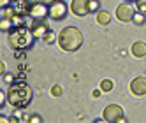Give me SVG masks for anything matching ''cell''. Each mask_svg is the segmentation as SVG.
Instances as JSON below:
<instances>
[{
	"mask_svg": "<svg viewBox=\"0 0 146 123\" xmlns=\"http://www.w3.org/2000/svg\"><path fill=\"white\" fill-rule=\"evenodd\" d=\"M34 99V91L25 81H14L13 85H9L7 90V102L16 109H25L30 106V102Z\"/></svg>",
	"mask_w": 146,
	"mask_h": 123,
	"instance_id": "1",
	"label": "cell"
},
{
	"mask_svg": "<svg viewBox=\"0 0 146 123\" xmlns=\"http://www.w3.org/2000/svg\"><path fill=\"white\" fill-rule=\"evenodd\" d=\"M34 34H32V30H30V26H14L11 32L7 34V44L11 49L14 51H27L34 46Z\"/></svg>",
	"mask_w": 146,
	"mask_h": 123,
	"instance_id": "2",
	"label": "cell"
},
{
	"mask_svg": "<svg viewBox=\"0 0 146 123\" xmlns=\"http://www.w3.org/2000/svg\"><path fill=\"white\" fill-rule=\"evenodd\" d=\"M56 40H58V46L64 51L74 53L83 46V34L78 26H65L64 30H60Z\"/></svg>",
	"mask_w": 146,
	"mask_h": 123,
	"instance_id": "3",
	"label": "cell"
},
{
	"mask_svg": "<svg viewBox=\"0 0 146 123\" xmlns=\"http://www.w3.org/2000/svg\"><path fill=\"white\" fill-rule=\"evenodd\" d=\"M102 120L104 121H109V123H123L125 121V116H123V109L118 106V104H109L104 107L102 111Z\"/></svg>",
	"mask_w": 146,
	"mask_h": 123,
	"instance_id": "4",
	"label": "cell"
},
{
	"mask_svg": "<svg viewBox=\"0 0 146 123\" xmlns=\"http://www.w3.org/2000/svg\"><path fill=\"white\" fill-rule=\"evenodd\" d=\"M48 5H49V18L53 19V21H62V19L67 16L69 7L64 0H51Z\"/></svg>",
	"mask_w": 146,
	"mask_h": 123,
	"instance_id": "5",
	"label": "cell"
},
{
	"mask_svg": "<svg viewBox=\"0 0 146 123\" xmlns=\"http://www.w3.org/2000/svg\"><path fill=\"white\" fill-rule=\"evenodd\" d=\"M28 16L32 19H46L49 16V5L44 2H34L28 7Z\"/></svg>",
	"mask_w": 146,
	"mask_h": 123,
	"instance_id": "6",
	"label": "cell"
},
{
	"mask_svg": "<svg viewBox=\"0 0 146 123\" xmlns=\"http://www.w3.org/2000/svg\"><path fill=\"white\" fill-rule=\"evenodd\" d=\"M114 14H116V19H120L121 23H130L132 18H134V14H135V11H134V5L132 4L123 2V4H120L116 7Z\"/></svg>",
	"mask_w": 146,
	"mask_h": 123,
	"instance_id": "7",
	"label": "cell"
},
{
	"mask_svg": "<svg viewBox=\"0 0 146 123\" xmlns=\"http://www.w3.org/2000/svg\"><path fill=\"white\" fill-rule=\"evenodd\" d=\"M30 30L35 39H42L46 35V32L49 30V23L48 19H32V25H30Z\"/></svg>",
	"mask_w": 146,
	"mask_h": 123,
	"instance_id": "8",
	"label": "cell"
},
{
	"mask_svg": "<svg viewBox=\"0 0 146 123\" xmlns=\"http://www.w3.org/2000/svg\"><path fill=\"white\" fill-rule=\"evenodd\" d=\"M130 91H132V95H135V97L146 95V77H144V76L134 77V79L130 81Z\"/></svg>",
	"mask_w": 146,
	"mask_h": 123,
	"instance_id": "9",
	"label": "cell"
},
{
	"mask_svg": "<svg viewBox=\"0 0 146 123\" xmlns=\"http://www.w3.org/2000/svg\"><path fill=\"white\" fill-rule=\"evenodd\" d=\"M69 9L72 11V14L78 18H85L88 14V0H70Z\"/></svg>",
	"mask_w": 146,
	"mask_h": 123,
	"instance_id": "10",
	"label": "cell"
},
{
	"mask_svg": "<svg viewBox=\"0 0 146 123\" xmlns=\"http://www.w3.org/2000/svg\"><path fill=\"white\" fill-rule=\"evenodd\" d=\"M130 53L135 56V58H144L146 55V42L144 40H135L130 48Z\"/></svg>",
	"mask_w": 146,
	"mask_h": 123,
	"instance_id": "11",
	"label": "cell"
},
{
	"mask_svg": "<svg viewBox=\"0 0 146 123\" xmlns=\"http://www.w3.org/2000/svg\"><path fill=\"white\" fill-rule=\"evenodd\" d=\"M111 21V14L106 13V11H99L97 13V23L99 25H109Z\"/></svg>",
	"mask_w": 146,
	"mask_h": 123,
	"instance_id": "12",
	"label": "cell"
},
{
	"mask_svg": "<svg viewBox=\"0 0 146 123\" xmlns=\"http://www.w3.org/2000/svg\"><path fill=\"white\" fill-rule=\"evenodd\" d=\"M13 28H14V25H13L11 18H2L0 19V30H2V32H11Z\"/></svg>",
	"mask_w": 146,
	"mask_h": 123,
	"instance_id": "13",
	"label": "cell"
},
{
	"mask_svg": "<svg viewBox=\"0 0 146 123\" xmlns=\"http://www.w3.org/2000/svg\"><path fill=\"white\" fill-rule=\"evenodd\" d=\"M55 39H58V35L53 32V30H48L46 35H44L42 39H40V40H42L44 44H53V42H55Z\"/></svg>",
	"mask_w": 146,
	"mask_h": 123,
	"instance_id": "14",
	"label": "cell"
},
{
	"mask_svg": "<svg viewBox=\"0 0 146 123\" xmlns=\"http://www.w3.org/2000/svg\"><path fill=\"white\" fill-rule=\"evenodd\" d=\"M144 21H146V16H144V13H135L134 14V18H132V23L134 25H137V26H141V25H144Z\"/></svg>",
	"mask_w": 146,
	"mask_h": 123,
	"instance_id": "15",
	"label": "cell"
},
{
	"mask_svg": "<svg viewBox=\"0 0 146 123\" xmlns=\"http://www.w3.org/2000/svg\"><path fill=\"white\" fill-rule=\"evenodd\" d=\"M99 9H100V2L99 0H88V13H99Z\"/></svg>",
	"mask_w": 146,
	"mask_h": 123,
	"instance_id": "16",
	"label": "cell"
},
{
	"mask_svg": "<svg viewBox=\"0 0 146 123\" xmlns=\"http://www.w3.org/2000/svg\"><path fill=\"white\" fill-rule=\"evenodd\" d=\"M100 90L102 91H111L113 90V81L111 79H104L102 83H100Z\"/></svg>",
	"mask_w": 146,
	"mask_h": 123,
	"instance_id": "17",
	"label": "cell"
},
{
	"mask_svg": "<svg viewBox=\"0 0 146 123\" xmlns=\"http://www.w3.org/2000/svg\"><path fill=\"white\" fill-rule=\"evenodd\" d=\"M0 14H2V18H13L14 16V9L13 7H2V13H0Z\"/></svg>",
	"mask_w": 146,
	"mask_h": 123,
	"instance_id": "18",
	"label": "cell"
},
{
	"mask_svg": "<svg viewBox=\"0 0 146 123\" xmlns=\"http://www.w3.org/2000/svg\"><path fill=\"white\" fill-rule=\"evenodd\" d=\"M62 93H64V88H62L60 85H55V86H51V95H53V97H60Z\"/></svg>",
	"mask_w": 146,
	"mask_h": 123,
	"instance_id": "19",
	"label": "cell"
},
{
	"mask_svg": "<svg viewBox=\"0 0 146 123\" xmlns=\"http://www.w3.org/2000/svg\"><path fill=\"white\" fill-rule=\"evenodd\" d=\"M135 9H137L139 13L146 14V0H137V2H135Z\"/></svg>",
	"mask_w": 146,
	"mask_h": 123,
	"instance_id": "20",
	"label": "cell"
},
{
	"mask_svg": "<svg viewBox=\"0 0 146 123\" xmlns=\"http://www.w3.org/2000/svg\"><path fill=\"white\" fill-rule=\"evenodd\" d=\"M11 19H13V25H14V26H21V25H23V18L19 16V14H14Z\"/></svg>",
	"mask_w": 146,
	"mask_h": 123,
	"instance_id": "21",
	"label": "cell"
},
{
	"mask_svg": "<svg viewBox=\"0 0 146 123\" xmlns=\"http://www.w3.org/2000/svg\"><path fill=\"white\" fill-rule=\"evenodd\" d=\"M4 81H5L7 85H13V83H14V79H13L11 74H4Z\"/></svg>",
	"mask_w": 146,
	"mask_h": 123,
	"instance_id": "22",
	"label": "cell"
},
{
	"mask_svg": "<svg viewBox=\"0 0 146 123\" xmlns=\"http://www.w3.org/2000/svg\"><path fill=\"white\" fill-rule=\"evenodd\" d=\"M7 100V95H4V91H0V106L4 107V102Z\"/></svg>",
	"mask_w": 146,
	"mask_h": 123,
	"instance_id": "23",
	"label": "cell"
},
{
	"mask_svg": "<svg viewBox=\"0 0 146 123\" xmlns=\"http://www.w3.org/2000/svg\"><path fill=\"white\" fill-rule=\"evenodd\" d=\"M11 5V0H0V7H7Z\"/></svg>",
	"mask_w": 146,
	"mask_h": 123,
	"instance_id": "24",
	"label": "cell"
},
{
	"mask_svg": "<svg viewBox=\"0 0 146 123\" xmlns=\"http://www.w3.org/2000/svg\"><path fill=\"white\" fill-rule=\"evenodd\" d=\"M30 121H34V123H40L42 120H40V116H32V118H28Z\"/></svg>",
	"mask_w": 146,
	"mask_h": 123,
	"instance_id": "25",
	"label": "cell"
},
{
	"mask_svg": "<svg viewBox=\"0 0 146 123\" xmlns=\"http://www.w3.org/2000/svg\"><path fill=\"white\" fill-rule=\"evenodd\" d=\"M0 70H2V76L5 74V63H4V62H2V65H0Z\"/></svg>",
	"mask_w": 146,
	"mask_h": 123,
	"instance_id": "26",
	"label": "cell"
},
{
	"mask_svg": "<svg viewBox=\"0 0 146 123\" xmlns=\"http://www.w3.org/2000/svg\"><path fill=\"white\" fill-rule=\"evenodd\" d=\"M123 2H129V4H132V2H134V4H135L137 0H123Z\"/></svg>",
	"mask_w": 146,
	"mask_h": 123,
	"instance_id": "27",
	"label": "cell"
}]
</instances>
